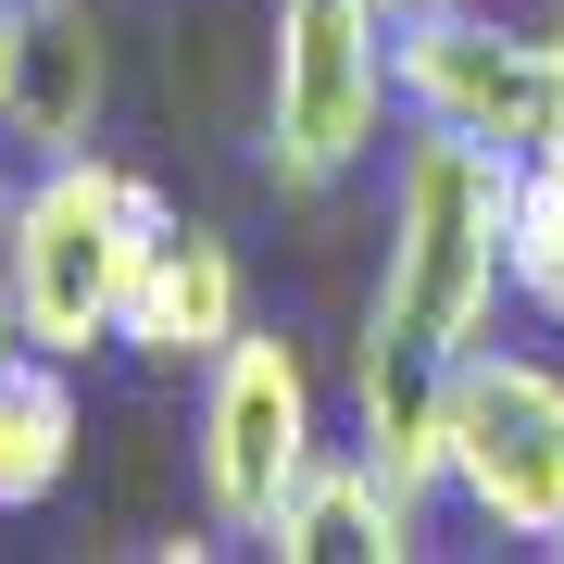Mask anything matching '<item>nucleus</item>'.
<instances>
[{"label": "nucleus", "instance_id": "1", "mask_svg": "<svg viewBox=\"0 0 564 564\" xmlns=\"http://www.w3.org/2000/svg\"><path fill=\"white\" fill-rule=\"evenodd\" d=\"M514 188L527 163L452 126L389 139V226H377V289H364V351L452 364L477 351L514 302Z\"/></svg>", "mask_w": 564, "mask_h": 564}, {"label": "nucleus", "instance_id": "2", "mask_svg": "<svg viewBox=\"0 0 564 564\" xmlns=\"http://www.w3.org/2000/svg\"><path fill=\"white\" fill-rule=\"evenodd\" d=\"M176 226V202L113 151H51L13 188V326L63 364L126 339V289H139L151 239Z\"/></svg>", "mask_w": 564, "mask_h": 564}, {"label": "nucleus", "instance_id": "3", "mask_svg": "<svg viewBox=\"0 0 564 564\" xmlns=\"http://www.w3.org/2000/svg\"><path fill=\"white\" fill-rule=\"evenodd\" d=\"M263 39V176L326 202L389 151L402 76H389V0H276Z\"/></svg>", "mask_w": 564, "mask_h": 564}, {"label": "nucleus", "instance_id": "4", "mask_svg": "<svg viewBox=\"0 0 564 564\" xmlns=\"http://www.w3.org/2000/svg\"><path fill=\"white\" fill-rule=\"evenodd\" d=\"M440 440H452V502L489 540L564 552V364L477 339L440 377Z\"/></svg>", "mask_w": 564, "mask_h": 564}, {"label": "nucleus", "instance_id": "5", "mask_svg": "<svg viewBox=\"0 0 564 564\" xmlns=\"http://www.w3.org/2000/svg\"><path fill=\"white\" fill-rule=\"evenodd\" d=\"M326 452L314 426V364L289 326H239L202 364V402H188V477H202V527L263 540V514L289 502V477Z\"/></svg>", "mask_w": 564, "mask_h": 564}, {"label": "nucleus", "instance_id": "6", "mask_svg": "<svg viewBox=\"0 0 564 564\" xmlns=\"http://www.w3.org/2000/svg\"><path fill=\"white\" fill-rule=\"evenodd\" d=\"M389 76H402V126H452V139H489L514 163L552 126V39L477 13V0L389 13Z\"/></svg>", "mask_w": 564, "mask_h": 564}, {"label": "nucleus", "instance_id": "7", "mask_svg": "<svg viewBox=\"0 0 564 564\" xmlns=\"http://www.w3.org/2000/svg\"><path fill=\"white\" fill-rule=\"evenodd\" d=\"M239 326H251V276H239V251H226V226H188V214H176V226L151 239L139 289H126V351L202 377Z\"/></svg>", "mask_w": 564, "mask_h": 564}, {"label": "nucleus", "instance_id": "8", "mask_svg": "<svg viewBox=\"0 0 564 564\" xmlns=\"http://www.w3.org/2000/svg\"><path fill=\"white\" fill-rule=\"evenodd\" d=\"M414 514L426 502H402L364 452H314L302 477H289V502L263 514V552H276V564H402L414 552Z\"/></svg>", "mask_w": 564, "mask_h": 564}, {"label": "nucleus", "instance_id": "9", "mask_svg": "<svg viewBox=\"0 0 564 564\" xmlns=\"http://www.w3.org/2000/svg\"><path fill=\"white\" fill-rule=\"evenodd\" d=\"M101 101H113V51L88 0H25V76H13V151H101Z\"/></svg>", "mask_w": 564, "mask_h": 564}, {"label": "nucleus", "instance_id": "10", "mask_svg": "<svg viewBox=\"0 0 564 564\" xmlns=\"http://www.w3.org/2000/svg\"><path fill=\"white\" fill-rule=\"evenodd\" d=\"M440 377H452V364H402V351H364V339H351V452L377 464L402 502H440V489H452Z\"/></svg>", "mask_w": 564, "mask_h": 564}, {"label": "nucleus", "instance_id": "11", "mask_svg": "<svg viewBox=\"0 0 564 564\" xmlns=\"http://www.w3.org/2000/svg\"><path fill=\"white\" fill-rule=\"evenodd\" d=\"M76 440H88V414H76V364L39 351V339H13V351H0V514L63 502Z\"/></svg>", "mask_w": 564, "mask_h": 564}, {"label": "nucleus", "instance_id": "12", "mask_svg": "<svg viewBox=\"0 0 564 564\" xmlns=\"http://www.w3.org/2000/svg\"><path fill=\"white\" fill-rule=\"evenodd\" d=\"M514 302L564 326V163L540 151L527 163V188H514Z\"/></svg>", "mask_w": 564, "mask_h": 564}, {"label": "nucleus", "instance_id": "13", "mask_svg": "<svg viewBox=\"0 0 564 564\" xmlns=\"http://www.w3.org/2000/svg\"><path fill=\"white\" fill-rule=\"evenodd\" d=\"M13 76H25V0H0V126H13Z\"/></svg>", "mask_w": 564, "mask_h": 564}, {"label": "nucleus", "instance_id": "14", "mask_svg": "<svg viewBox=\"0 0 564 564\" xmlns=\"http://www.w3.org/2000/svg\"><path fill=\"white\" fill-rule=\"evenodd\" d=\"M25 326H13V176H0V351H13Z\"/></svg>", "mask_w": 564, "mask_h": 564}, {"label": "nucleus", "instance_id": "15", "mask_svg": "<svg viewBox=\"0 0 564 564\" xmlns=\"http://www.w3.org/2000/svg\"><path fill=\"white\" fill-rule=\"evenodd\" d=\"M540 39H552V126H540V151L564 163V25H540ZM540 151H527V163H540Z\"/></svg>", "mask_w": 564, "mask_h": 564}, {"label": "nucleus", "instance_id": "16", "mask_svg": "<svg viewBox=\"0 0 564 564\" xmlns=\"http://www.w3.org/2000/svg\"><path fill=\"white\" fill-rule=\"evenodd\" d=\"M389 13H426V0H389Z\"/></svg>", "mask_w": 564, "mask_h": 564}]
</instances>
